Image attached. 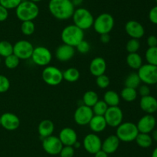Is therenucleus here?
Listing matches in <instances>:
<instances>
[{"instance_id":"obj_13","label":"nucleus","mask_w":157,"mask_h":157,"mask_svg":"<svg viewBox=\"0 0 157 157\" xmlns=\"http://www.w3.org/2000/svg\"><path fill=\"white\" fill-rule=\"evenodd\" d=\"M93 116L94 112L92 108L83 104L76 109L74 114V119L76 124L79 126H86L89 124Z\"/></svg>"},{"instance_id":"obj_5","label":"nucleus","mask_w":157,"mask_h":157,"mask_svg":"<svg viewBox=\"0 0 157 157\" xmlns=\"http://www.w3.org/2000/svg\"><path fill=\"white\" fill-rule=\"evenodd\" d=\"M71 18H73L74 24L84 31L92 27L94 21L91 12L85 8H78L75 9Z\"/></svg>"},{"instance_id":"obj_38","label":"nucleus","mask_w":157,"mask_h":157,"mask_svg":"<svg viewBox=\"0 0 157 157\" xmlns=\"http://www.w3.org/2000/svg\"><path fill=\"white\" fill-rule=\"evenodd\" d=\"M96 83L101 89H106L110 85V78L105 74L96 77Z\"/></svg>"},{"instance_id":"obj_26","label":"nucleus","mask_w":157,"mask_h":157,"mask_svg":"<svg viewBox=\"0 0 157 157\" xmlns=\"http://www.w3.org/2000/svg\"><path fill=\"white\" fill-rule=\"evenodd\" d=\"M126 60H127V65L133 69H137L138 70L143 65L142 57L137 52L129 53Z\"/></svg>"},{"instance_id":"obj_42","label":"nucleus","mask_w":157,"mask_h":157,"mask_svg":"<svg viewBox=\"0 0 157 157\" xmlns=\"http://www.w3.org/2000/svg\"><path fill=\"white\" fill-rule=\"evenodd\" d=\"M77 49V50L81 54H86L90 51V46L89 44V42L86 40H82L78 46L75 47Z\"/></svg>"},{"instance_id":"obj_12","label":"nucleus","mask_w":157,"mask_h":157,"mask_svg":"<svg viewBox=\"0 0 157 157\" xmlns=\"http://www.w3.org/2000/svg\"><path fill=\"white\" fill-rule=\"evenodd\" d=\"M63 146H64L58 136L52 135L42 139L43 149L46 153L49 154V155H59Z\"/></svg>"},{"instance_id":"obj_14","label":"nucleus","mask_w":157,"mask_h":157,"mask_svg":"<svg viewBox=\"0 0 157 157\" xmlns=\"http://www.w3.org/2000/svg\"><path fill=\"white\" fill-rule=\"evenodd\" d=\"M83 146L88 153L94 155L101 149L102 140L96 133H89L84 138Z\"/></svg>"},{"instance_id":"obj_55","label":"nucleus","mask_w":157,"mask_h":157,"mask_svg":"<svg viewBox=\"0 0 157 157\" xmlns=\"http://www.w3.org/2000/svg\"><path fill=\"white\" fill-rule=\"evenodd\" d=\"M156 89H157V83H156Z\"/></svg>"},{"instance_id":"obj_29","label":"nucleus","mask_w":157,"mask_h":157,"mask_svg":"<svg viewBox=\"0 0 157 157\" xmlns=\"http://www.w3.org/2000/svg\"><path fill=\"white\" fill-rule=\"evenodd\" d=\"M99 100L98 95L96 92L93 90H88L83 95V103L85 106L92 108L95 103Z\"/></svg>"},{"instance_id":"obj_4","label":"nucleus","mask_w":157,"mask_h":157,"mask_svg":"<svg viewBox=\"0 0 157 157\" xmlns=\"http://www.w3.org/2000/svg\"><path fill=\"white\" fill-rule=\"evenodd\" d=\"M139 134L136 124L131 122L122 123L117 127L116 135L121 142L130 143L135 141L136 136Z\"/></svg>"},{"instance_id":"obj_46","label":"nucleus","mask_w":157,"mask_h":157,"mask_svg":"<svg viewBox=\"0 0 157 157\" xmlns=\"http://www.w3.org/2000/svg\"><path fill=\"white\" fill-rule=\"evenodd\" d=\"M147 42L149 47H156V46H157V37L156 35H150L147 38Z\"/></svg>"},{"instance_id":"obj_37","label":"nucleus","mask_w":157,"mask_h":157,"mask_svg":"<svg viewBox=\"0 0 157 157\" xmlns=\"http://www.w3.org/2000/svg\"><path fill=\"white\" fill-rule=\"evenodd\" d=\"M140 48V42L139 39L136 38H130L126 44V49L128 52V53H133V52H137Z\"/></svg>"},{"instance_id":"obj_45","label":"nucleus","mask_w":157,"mask_h":157,"mask_svg":"<svg viewBox=\"0 0 157 157\" xmlns=\"http://www.w3.org/2000/svg\"><path fill=\"white\" fill-rule=\"evenodd\" d=\"M9 17V10L0 5V22H4Z\"/></svg>"},{"instance_id":"obj_53","label":"nucleus","mask_w":157,"mask_h":157,"mask_svg":"<svg viewBox=\"0 0 157 157\" xmlns=\"http://www.w3.org/2000/svg\"><path fill=\"white\" fill-rule=\"evenodd\" d=\"M30 1L33 2H35V3H37V2H41V0H30Z\"/></svg>"},{"instance_id":"obj_27","label":"nucleus","mask_w":157,"mask_h":157,"mask_svg":"<svg viewBox=\"0 0 157 157\" xmlns=\"http://www.w3.org/2000/svg\"><path fill=\"white\" fill-rule=\"evenodd\" d=\"M136 144L141 148H144V149H147V148L150 147L153 144V139L152 136L148 133H141L139 132V134L136 136Z\"/></svg>"},{"instance_id":"obj_1","label":"nucleus","mask_w":157,"mask_h":157,"mask_svg":"<svg viewBox=\"0 0 157 157\" xmlns=\"http://www.w3.org/2000/svg\"><path fill=\"white\" fill-rule=\"evenodd\" d=\"M48 9L57 19L67 20L72 17L75 7L71 0H50Z\"/></svg>"},{"instance_id":"obj_6","label":"nucleus","mask_w":157,"mask_h":157,"mask_svg":"<svg viewBox=\"0 0 157 157\" xmlns=\"http://www.w3.org/2000/svg\"><path fill=\"white\" fill-rule=\"evenodd\" d=\"M114 18L109 13H101L94 18L93 28L95 32L99 35L109 34L114 27Z\"/></svg>"},{"instance_id":"obj_52","label":"nucleus","mask_w":157,"mask_h":157,"mask_svg":"<svg viewBox=\"0 0 157 157\" xmlns=\"http://www.w3.org/2000/svg\"><path fill=\"white\" fill-rule=\"evenodd\" d=\"M80 146H81V143H80L79 142H78V141H77L76 143H75V144L73 145V147L75 148V149H77V148H79Z\"/></svg>"},{"instance_id":"obj_3","label":"nucleus","mask_w":157,"mask_h":157,"mask_svg":"<svg viewBox=\"0 0 157 157\" xmlns=\"http://www.w3.org/2000/svg\"><path fill=\"white\" fill-rule=\"evenodd\" d=\"M61 38L64 44L76 47L82 40L84 39V30L75 24L69 25L63 29Z\"/></svg>"},{"instance_id":"obj_30","label":"nucleus","mask_w":157,"mask_h":157,"mask_svg":"<svg viewBox=\"0 0 157 157\" xmlns=\"http://www.w3.org/2000/svg\"><path fill=\"white\" fill-rule=\"evenodd\" d=\"M140 83L141 80L137 72H132L126 77L124 85L126 87L133 88V89H136V88L139 87L140 85Z\"/></svg>"},{"instance_id":"obj_20","label":"nucleus","mask_w":157,"mask_h":157,"mask_svg":"<svg viewBox=\"0 0 157 157\" xmlns=\"http://www.w3.org/2000/svg\"><path fill=\"white\" fill-rule=\"evenodd\" d=\"M90 72L94 76L97 77L105 74L107 70V62L102 57H95L91 60L89 66Z\"/></svg>"},{"instance_id":"obj_32","label":"nucleus","mask_w":157,"mask_h":157,"mask_svg":"<svg viewBox=\"0 0 157 157\" xmlns=\"http://www.w3.org/2000/svg\"><path fill=\"white\" fill-rule=\"evenodd\" d=\"M13 54V45L6 40L0 41V56L6 57Z\"/></svg>"},{"instance_id":"obj_15","label":"nucleus","mask_w":157,"mask_h":157,"mask_svg":"<svg viewBox=\"0 0 157 157\" xmlns=\"http://www.w3.org/2000/svg\"><path fill=\"white\" fill-rule=\"evenodd\" d=\"M156 125V118L152 114H147L140 119L136 126L139 132L149 134L154 130Z\"/></svg>"},{"instance_id":"obj_28","label":"nucleus","mask_w":157,"mask_h":157,"mask_svg":"<svg viewBox=\"0 0 157 157\" xmlns=\"http://www.w3.org/2000/svg\"><path fill=\"white\" fill-rule=\"evenodd\" d=\"M80 78V72L76 68H68L63 72V79L68 83H75Z\"/></svg>"},{"instance_id":"obj_11","label":"nucleus","mask_w":157,"mask_h":157,"mask_svg":"<svg viewBox=\"0 0 157 157\" xmlns=\"http://www.w3.org/2000/svg\"><path fill=\"white\" fill-rule=\"evenodd\" d=\"M104 117L107 126L112 128H117L123 123L124 113L119 106H110L108 107Z\"/></svg>"},{"instance_id":"obj_31","label":"nucleus","mask_w":157,"mask_h":157,"mask_svg":"<svg viewBox=\"0 0 157 157\" xmlns=\"http://www.w3.org/2000/svg\"><path fill=\"white\" fill-rule=\"evenodd\" d=\"M137 91L136 89L130 87H124L121 93V97L126 102H133L137 97Z\"/></svg>"},{"instance_id":"obj_57","label":"nucleus","mask_w":157,"mask_h":157,"mask_svg":"<svg viewBox=\"0 0 157 157\" xmlns=\"http://www.w3.org/2000/svg\"><path fill=\"white\" fill-rule=\"evenodd\" d=\"M156 3H157V0H156Z\"/></svg>"},{"instance_id":"obj_2","label":"nucleus","mask_w":157,"mask_h":157,"mask_svg":"<svg viewBox=\"0 0 157 157\" xmlns=\"http://www.w3.org/2000/svg\"><path fill=\"white\" fill-rule=\"evenodd\" d=\"M15 14L17 18L21 22L33 21L39 14V8L35 2L25 0L15 9Z\"/></svg>"},{"instance_id":"obj_19","label":"nucleus","mask_w":157,"mask_h":157,"mask_svg":"<svg viewBox=\"0 0 157 157\" xmlns=\"http://www.w3.org/2000/svg\"><path fill=\"white\" fill-rule=\"evenodd\" d=\"M75 54V48L64 44L58 46L55 52V57L60 62H67L71 59Z\"/></svg>"},{"instance_id":"obj_48","label":"nucleus","mask_w":157,"mask_h":157,"mask_svg":"<svg viewBox=\"0 0 157 157\" xmlns=\"http://www.w3.org/2000/svg\"><path fill=\"white\" fill-rule=\"evenodd\" d=\"M94 157H108V154L104 152V150L101 149L94 154Z\"/></svg>"},{"instance_id":"obj_34","label":"nucleus","mask_w":157,"mask_h":157,"mask_svg":"<svg viewBox=\"0 0 157 157\" xmlns=\"http://www.w3.org/2000/svg\"><path fill=\"white\" fill-rule=\"evenodd\" d=\"M145 58L147 63L153 66H157V46L149 47L146 51Z\"/></svg>"},{"instance_id":"obj_54","label":"nucleus","mask_w":157,"mask_h":157,"mask_svg":"<svg viewBox=\"0 0 157 157\" xmlns=\"http://www.w3.org/2000/svg\"><path fill=\"white\" fill-rule=\"evenodd\" d=\"M0 126H1V119H0Z\"/></svg>"},{"instance_id":"obj_21","label":"nucleus","mask_w":157,"mask_h":157,"mask_svg":"<svg viewBox=\"0 0 157 157\" xmlns=\"http://www.w3.org/2000/svg\"><path fill=\"white\" fill-rule=\"evenodd\" d=\"M140 106L147 114H153L157 111V99L150 95L143 96L140 101Z\"/></svg>"},{"instance_id":"obj_36","label":"nucleus","mask_w":157,"mask_h":157,"mask_svg":"<svg viewBox=\"0 0 157 157\" xmlns=\"http://www.w3.org/2000/svg\"><path fill=\"white\" fill-rule=\"evenodd\" d=\"M20 59L14 54L9 55L5 58V66L9 69H14L19 65Z\"/></svg>"},{"instance_id":"obj_44","label":"nucleus","mask_w":157,"mask_h":157,"mask_svg":"<svg viewBox=\"0 0 157 157\" xmlns=\"http://www.w3.org/2000/svg\"><path fill=\"white\" fill-rule=\"evenodd\" d=\"M139 89H138V92H139L140 95H141V97L143 96H147V95H150V89L148 85H141L140 86Z\"/></svg>"},{"instance_id":"obj_41","label":"nucleus","mask_w":157,"mask_h":157,"mask_svg":"<svg viewBox=\"0 0 157 157\" xmlns=\"http://www.w3.org/2000/svg\"><path fill=\"white\" fill-rule=\"evenodd\" d=\"M61 157H74L75 148L70 146H64L59 153Z\"/></svg>"},{"instance_id":"obj_24","label":"nucleus","mask_w":157,"mask_h":157,"mask_svg":"<svg viewBox=\"0 0 157 157\" xmlns=\"http://www.w3.org/2000/svg\"><path fill=\"white\" fill-rule=\"evenodd\" d=\"M89 126L90 129L93 131L94 133H98L105 130L106 127L107 126L106 120L104 116L102 115H94L91 120L89 123Z\"/></svg>"},{"instance_id":"obj_43","label":"nucleus","mask_w":157,"mask_h":157,"mask_svg":"<svg viewBox=\"0 0 157 157\" xmlns=\"http://www.w3.org/2000/svg\"><path fill=\"white\" fill-rule=\"evenodd\" d=\"M149 19L153 24L157 25V6L152 8L149 12Z\"/></svg>"},{"instance_id":"obj_16","label":"nucleus","mask_w":157,"mask_h":157,"mask_svg":"<svg viewBox=\"0 0 157 157\" xmlns=\"http://www.w3.org/2000/svg\"><path fill=\"white\" fill-rule=\"evenodd\" d=\"M125 31L132 38L140 39L145 34V29L143 25L136 20H130L125 25Z\"/></svg>"},{"instance_id":"obj_8","label":"nucleus","mask_w":157,"mask_h":157,"mask_svg":"<svg viewBox=\"0 0 157 157\" xmlns=\"http://www.w3.org/2000/svg\"><path fill=\"white\" fill-rule=\"evenodd\" d=\"M138 75L141 82L146 85H155L157 83V66L151 64L142 65L138 69Z\"/></svg>"},{"instance_id":"obj_25","label":"nucleus","mask_w":157,"mask_h":157,"mask_svg":"<svg viewBox=\"0 0 157 157\" xmlns=\"http://www.w3.org/2000/svg\"><path fill=\"white\" fill-rule=\"evenodd\" d=\"M104 101L109 107L110 106H119L121 102V96L117 92L113 90H109L104 93Z\"/></svg>"},{"instance_id":"obj_49","label":"nucleus","mask_w":157,"mask_h":157,"mask_svg":"<svg viewBox=\"0 0 157 157\" xmlns=\"http://www.w3.org/2000/svg\"><path fill=\"white\" fill-rule=\"evenodd\" d=\"M83 1H84V0H71L72 3H73V5H74V6H75H75H81V5L82 4Z\"/></svg>"},{"instance_id":"obj_56","label":"nucleus","mask_w":157,"mask_h":157,"mask_svg":"<svg viewBox=\"0 0 157 157\" xmlns=\"http://www.w3.org/2000/svg\"><path fill=\"white\" fill-rule=\"evenodd\" d=\"M0 62H1V58H0Z\"/></svg>"},{"instance_id":"obj_35","label":"nucleus","mask_w":157,"mask_h":157,"mask_svg":"<svg viewBox=\"0 0 157 157\" xmlns=\"http://www.w3.org/2000/svg\"><path fill=\"white\" fill-rule=\"evenodd\" d=\"M35 31V25L33 21L22 22L21 25V32L25 35H32Z\"/></svg>"},{"instance_id":"obj_18","label":"nucleus","mask_w":157,"mask_h":157,"mask_svg":"<svg viewBox=\"0 0 157 157\" xmlns=\"http://www.w3.org/2000/svg\"><path fill=\"white\" fill-rule=\"evenodd\" d=\"M58 138L62 143L63 146H73V145L78 141V134L72 128L65 127L61 130Z\"/></svg>"},{"instance_id":"obj_10","label":"nucleus","mask_w":157,"mask_h":157,"mask_svg":"<svg viewBox=\"0 0 157 157\" xmlns=\"http://www.w3.org/2000/svg\"><path fill=\"white\" fill-rule=\"evenodd\" d=\"M34 46L28 40H19L13 45V54L19 59L31 58L34 50Z\"/></svg>"},{"instance_id":"obj_50","label":"nucleus","mask_w":157,"mask_h":157,"mask_svg":"<svg viewBox=\"0 0 157 157\" xmlns=\"http://www.w3.org/2000/svg\"><path fill=\"white\" fill-rule=\"evenodd\" d=\"M152 139H153V140H154L155 142H156L157 143V129H154V130L152 132Z\"/></svg>"},{"instance_id":"obj_22","label":"nucleus","mask_w":157,"mask_h":157,"mask_svg":"<svg viewBox=\"0 0 157 157\" xmlns=\"http://www.w3.org/2000/svg\"><path fill=\"white\" fill-rule=\"evenodd\" d=\"M121 141L116 135H110L102 142L101 149L107 154L114 153L120 146Z\"/></svg>"},{"instance_id":"obj_51","label":"nucleus","mask_w":157,"mask_h":157,"mask_svg":"<svg viewBox=\"0 0 157 157\" xmlns=\"http://www.w3.org/2000/svg\"><path fill=\"white\" fill-rule=\"evenodd\" d=\"M151 157H157V147H156L153 149V152H152Z\"/></svg>"},{"instance_id":"obj_33","label":"nucleus","mask_w":157,"mask_h":157,"mask_svg":"<svg viewBox=\"0 0 157 157\" xmlns=\"http://www.w3.org/2000/svg\"><path fill=\"white\" fill-rule=\"evenodd\" d=\"M108 107L109 106H107V103H106L104 100H98V101L95 103L94 106L92 107L94 115H102V116H104V114L107 112Z\"/></svg>"},{"instance_id":"obj_9","label":"nucleus","mask_w":157,"mask_h":157,"mask_svg":"<svg viewBox=\"0 0 157 157\" xmlns=\"http://www.w3.org/2000/svg\"><path fill=\"white\" fill-rule=\"evenodd\" d=\"M31 58L37 66H47L52 61V54L48 48L44 46H37L34 48Z\"/></svg>"},{"instance_id":"obj_7","label":"nucleus","mask_w":157,"mask_h":157,"mask_svg":"<svg viewBox=\"0 0 157 157\" xmlns=\"http://www.w3.org/2000/svg\"><path fill=\"white\" fill-rule=\"evenodd\" d=\"M41 77L46 84L51 86H58L63 81V72L58 68L48 66L43 69Z\"/></svg>"},{"instance_id":"obj_47","label":"nucleus","mask_w":157,"mask_h":157,"mask_svg":"<svg viewBox=\"0 0 157 157\" xmlns=\"http://www.w3.org/2000/svg\"><path fill=\"white\" fill-rule=\"evenodd\" d=\"M100 40L102 43H108L110 40V36L109 34H102L100 35Z\"/></svg>"},{"instance_id":"obj_39","label":"nucleus","mask_w":157,"mask_h":157,"mask_svg":"<svg viewBox=\"0 0 157 157\" xmlns=\"http://www.w3.org/2000/svg\"><path fill=\"white\" fill-rule=\"evenodd\" d=\"M21 2L22 0H0V5L9 10L16 9Z\"/></svg>"},{"instance_id":"obj_40","label":"nucleus","mask_w":157,"mask_h":157,"mask_svg":"<svg viewBox=\"0 0 157 157\" xmlns=\"http://www.w3.org/2000/svg\"><path fill=\"white\" fill-rule=\"evenodd\" d=\"M10 88V81L6 75H0V93L6 92Z\"/></svg>"},{"instance_id":"obj_17","label":"nucleus","mask_w":157,"mask_h":157,"mask_svg":"<svg viewBox=\"0 0 157 157\" xmlns=\"http://www.w3.org/2000/svg\"><path fill=\"white\" fill-rule=\"evenodd\" d=\"M1 126L8 131L16 130L20 126V119L15 114L5 112L0 116Z\"/></svg>"},{"instance_id":"obj_23","label":"nucleus","mask_w":157,"mask_h":157,"mask_svg":"<svg viewBox=\"0 0 157 157\" xmlns=\"http://www.w3.org/2000/svg\"><path fill=\"white\" fill-rule=\"evenodd\" d=\"M55 131V125L50 119H44L40 122L38 126V132L42 139L53 135Z\"/></svg>"}]
</instances>
